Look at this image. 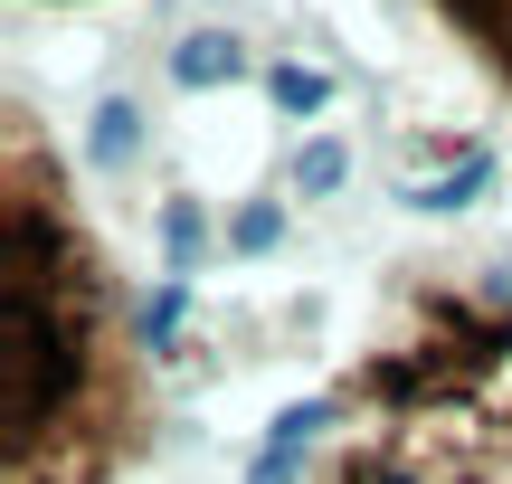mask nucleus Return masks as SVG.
Instances as JSON below:
<instances>
[{"label": "nucleus", "instance_id": "1", "mask_svg": "<svg viewBox=\"0 0 512 484\" xmlns=\"http://www.w3.org/2000/svg\"><path fill=\"white\" fill-rule=\"evenodd\" d=\"M171 76H181V86H219V76H238V48H228V38H181V48H171Z\"/></svg>", "mask_w": 512, "mask_h": 484}, {"label": "nucleus", "instance_id": "2", "mask_svg": "<svg viewBox=\"0 0 512 484\" xmlns=\"http://www.w3.org/2000/svg\"><path fill=\"white\" fill-rule=\"evenodd\" d=\"M266 95H275V105H285V114H313V105H323L332 86H323V76H313V67H275V76H266Z\"/></svg>", "mask_w": 512, "mask_h": 484}, {"label": "nucleus", "instance_id": "3", "mask_svg": "<svg viewBox=\"0 0 512 484\" xmlns=\"http://www.w3.org/2000/svg\"><path fill=\"white\" fill-rule=\"evenodd\" d=\"M133 152V105H105L95 114V162H124Z\"/></svg>", "mask_w": 512, "mask_h": 484}, {"label": "nucleus", "instance_id": "4", "mask_svg": "<svg viewBox=\"0 0 512 484\" xmlns=\"http://www.w3.org/2000/svg\"><path fill=\"white\" fill-rule=\"evenodd\" d=\"M294 181H304V190H332V181H342V143H313L304 162H294Z\"/></svg>", "mask_w": 512, "mask_h": 484}, {"label": "nucleus", "instance_id": "5", "mask_svg": "<svg viewBox=\"0 0 512 484\" xmlns=\"http://www.w3.org/2000/svg\"><path fill=\"white\" fill-rule=\"evenodd\" d=\"M228 247H275V209H247V219L228 228Z\"/></svg>", "mask_w": 512, "mask_h": 484}]
</instances>
